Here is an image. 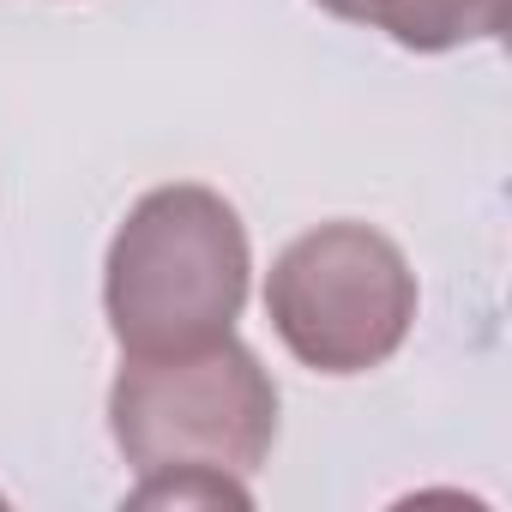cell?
<instances>
[{
  "instance_id": "6da1fadb",
  "label": "cell",
  "mask_w": 512,
  "mask_h": 512,
  "mask_svg": "<svg viewBox=\"0 0 512 512\" xmlns=\"http://www.w3.org/2000/svg\"><path fill=\"white\" fill-rule=\"evenodd\" d=\"M247 223L199 181L151 187L103 260V314L127 356H181L235 332L247 302Z\"/></svg>"
},
{
  "instance_id": "7a4b0ae2",
  "label": "cell",
  "mask_w": 512,
  "mask_h": 512,
  "mask_svg": "<svg viewBox=\"0 0 512 512\" xmlns=\"http://www.w3.org/2000/svg\"><path fill=\"white\" fill-rule=\"evenodd\" d=\"M109 434L139 476H253L278 440V386L235 332L181 356H127L109 386Z\"/></svg>"
},
{
  "instance_id": "3957f363",
  "label": "cell",
  "mask_w": 512,
  "mask_h": 512,
  "mask_svg": "<svg viewBox=\"0 0 512 512\" xmlns=\"http://www.w3.org/2000/svg\"><path fill=\"white\" fill-rule=\"evenodd\" d=\"M266 314L302 368L350 380L404 350L416 326V272L392 235L338 217L272 260Z\"/></svg>"
},
{
  "instance_id": "277c9868",
  "label": "cell",
  "mask_w": 512,
  "mask_h": 512,
  "mask_svg": "<svg viewBox=\"0 0 512 512\" xmlns=\"http://www.w3.org/2000/svg\"><path fill=\"white\" fill-rule=\"evenodd\" d=\"M344 25L386 31L410 55H446L464 43H494L506 31V0H314Z\"/></svg>"
}]
</instances>
